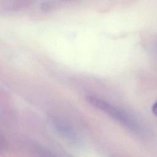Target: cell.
Returning <instances> with one entry per match:
<instances>
[{"label": "cell", "mask_w": 157, "mask_h": 157, "mask_svg": "<svg viewBox=\"0 0 157 157\" xmlns=\"http://www.w3.org/2000/svg\"><path fill=\"white\" fill-rule=\"evenodd\" d=\"M151 111L153 114L157 117V101L153 104L152 107H151Z\"/></svg>", "instance_id": "cell-5"}, {"label": "cell", "mask_w": 157, "mask_h": 157, "mask_svg": "<svg viewBox=\"0 0 157 157\" xmlns=\"http://www.w3.org/2000/svg\"><path fill=\"white\" fill-rule=\"evenodd\" d=\"M52 123L56 131L65 139L72 144H77L78 137L74 129L67 123L57 117L51 118Z\"/></svg>", "instance_id": "cell-2"}, {"label": "cell", "mask_w": 157, "mask_h": 157, "mask_svg": "<svg viewBox=\"0 0 157 157\" xmlns=\"http://www.w3.org/2000/svg\"><path fill=\"white\" fill-rule=\"evenodd\" d=\"M112 157H117V156H112Z\"/></svg>", "instance_id": "cell-6"}, {"label": "cell", "mask_w": 157, "mask_h": 157, "mask_svg": "<svg viewBox=\"0 0 157 157\" xmlns=\"http://www.w3.org/2000/svg\"><path fill=\"white\" fill-rule=\"evenodd\" d=\"M85 100L89 104L106 113L131 131L134 133L142 132V127L137 120L123 110L93 95L86 96Z\"/></svg>", "instance_id": "cell-1"}, {"label": "cell", "mask_w": 157, "mask_h": 157, "mask_svg": "<svg viewBox=\"0 0 157 157\" xmlns=\"http://www.w3.org/2000/svg\"><path fill=\"white\" fill-rule=\"evenodd\" d=\"M34 150L39 157H56L52 153L43 147L37 146L35 147Z\"/></svg>", "instance_id": "cell-3"}, {"label": "cell", "mask_w": 157, "mask_h": 157, "mask_svg": "<svg viewBox=\"0 0 157 157\" xmlns=\"http://www.w3.org/2000/svg\"><path fill=\"white\" fill-rule=\"evenodd\" d=\"M7 147V142L6 139L0 132V153H3Z\"/></svg>", "instance_id": "cell-4"}]
</instances>
